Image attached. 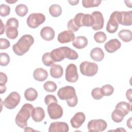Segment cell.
I'll return each instance as SVG.
<instances>
[{
  "instance_id": "ba28073f",
  "label": "cell",
  "mask_w": 132,
  "mask_h": 132,
  "mask_svg": "<svg viewBox=\"0 0 132 132\" xmlns=\"http://www.w3.org/2000/svg\"><path fill=\"white\" fill-rule=\"evenodd\" d=\"M47 112L50 118L53 120H56L62 117L63 109L57 102H53L47 106Z\"/></svg>"
},
{
  "instance_id": "8992f818",
  "label": "cell",
  "mask_w": 132,
  "mask_h": 132,
  "mask_svg": "<svg viewBox=\"0 0 132 132\" xmlns=\"http://www.w3.org/2000/svg\"><path fill=\"white\" fill-rule=\"evenodd\" d=\"M45 21V15L41 13H31L27 19V24L31 28H36Z\"/></svg>"
},
{
  "instance_id": "d6a6232c",
  "label": "cell",
  "mask_w": 132,
  "mask_h": 132,
  "mask_svg": "<svg viewBox=\"0 0 132 132\" xmlns=\"http://www.w3.org/2000/svg\"><path fill=\"white\" fill-rule=\"evenodd\" d=\"M101 0H82V5L85 8L98 7L101 3Z\"/></svg>"
},
{
  "instance_id": "6da1fadb",
  "label": "cell",
  "mask_w": 132,
  "mask_h": 132,
  "mask_svg": "<svg viewBox=\"0 0 132 132\" xmlns=\"http://www.w3.org/2000/svg\"><path fill=\"white\" fill-rule=\"evenodd\" d=\"M34 43V38L31 35H24L12 46L13 51L16 55L22 56L29 51Z\"/></svg>"
},
{
  "instance_id": "d4e9b609",
  "label": "cell",
  "mask_w": 132,
  "mask_h": 132,
  "mask_svg": "<svg viewBox=\"0 0 132 132\" xmlns=\"http://www.w3.org/2000/svg\"><path fill=\"white\" fill-rule=\"evenodd\" d=\"M131 103H128L126 102H120L118 103L116 106L115 108L119 109L121 111H122L125 116H126L130 111H131Z\"/></svg>"
},
{
  "instance_id": "d590c367",
  "label": "cell",
  "mask_w": 132,
  "mask_h": 132,
  "mask_svg": "<svg viewBox=\"0 0 132 132\" xmlns=\"http://www.w3.org/2000/svg\"><path fill=\"white\" fill-rule=\"evenodd\" d=\"M94 39L96 42L102 43L106 41L107 37L105 32L103 31H98L95 32L94 35Z\"/></svg>"
},
{
  "instance_id": "bcb514c9",
  "label": "cell",
  "mask_w": 132,
  "mask_h": 132,
  "mask_svg": "<svg viewBox=\"0 0 132 132\" xmlns=\"http://www.w3.org/2000/svg\"><path fill=\"white\" fill-rule=\"evenodd\" d=\"M131 89H129L127 90L126 92V96L127 100H128L130 103H131Z\"/></svg>"
},
{
  "instance_id": "d6986e66",
  "label": "cell",
  "mask_w": 132,
  "mask_h": 132,
  "mask_svg": "<svg viewBox=\"0 0 132 132\" xmlns=\"http://www.w3.org/2000/svg\"><path fill=\"white\" fill-rule=\"evenodd\" d=\"M55 31L50 26L43 27L40 31V36L42 38L46 41H51L55 37Z\"/></svg>"
},
{
  "instance_id": "681fc988",
  "label": "cell",
  "mask_w": 132,
  "mask_h": 132,
  "mask_svg": "<svg viewBox=\"0 0 132 132\" xmlns=\"http://www.w3.org/2000/svg\"><path fill=\"white\" fill-rule=\"evenodd\" d=\"M68 2L71 5H76L79 3V1H69Z\"/></svg>"
},
{
  "instance_id": "8d00e7d4",
  "label": "cell",
  "mask_w": 132,
  "mask_h": 132,
  "mask_svg": "<svg viewBox=\"0 0 132 132\" xmlns=\"http://www.w3.org/2000/svg\"><path fill=\"white\" fill-rule=\"evenodd\" d=\"M42 61L43 64L47 67L51 66L54 63V61L52 60L50 52L44 53L42 57Z\"/></svg>"
},
{
  "instance_id": "603a6c76",
  "label": "cell",
  "mask_w": 132,
  "mask_h": 132,
  "mask_svg": "<svg viewBox=\"0 0 132 132\" xmlns=\"http://www.w3.org/2000/svg\"><path fill=\"white\" fill-rule=\"evenodd\" d=\"M63 73V70L62 66L60 64H53L50 69V75L54 78H60Z\"/></svg>"
},
{
  "instance_id": "ee69618b",
  "label": "cell",
  "mask_w": 132,
  "mask_h": 132,
  "mask_svg": "<svg viewBox=\"0 0 132 132\" xmlns=\"http://www.w3.org/2000/svg\"><path fill=\"white\" fill-rule=\"evenodd\" d=\"M10 42L6 39H0V48L1 50H5L10 47Z\"/></svg>"
},
{
  "instance_id": "8fae6325",
  "label": "cell",
  "mask_w": 132,
  "mask_h": 132,
  "mask_svg": "<svg viewBox=\"0 0 132 132\" xmlns=\"http://www.w3.org/2000/svg\"><path fill=\"white\" fill-rule=\"evenodd\" d=\"M117 20L119 24L124 26H131L132 25V11H117Z\"/></svg>"
},
{
  "instance_id": "52a82bcc",
  "label": "cell",
  "mask_w": 132,
  "mask_h": 132,
  "mask_svg": "<svg viewBox=\"0 0 132 132\" xmlns=\"http://www.w3.org/2000/svg\"><path fill=\"white\" fill-rule=\"evenodd\" d=\"M20 100V95L17 92L13 91L11 92L4 100L3 104L6 108L12 109L19 105Z\"/></svg>"
},
{
  "instance_id": "9c48e42d",
  "label": "cell",
  "mask_w": 132,
  "mask_h": 132,
  "mask_svg": "<svg viewBox=\"0 0 132 132\" xmlns=\"http://www.w3.org/2000/svg\"><path fill=\"white\" fill-rule=\"evenodd\" d=\"M107 127V124L106 122L102 119L92 120L88 122L87 125V128L89 132L103 131L106 129Z\"/></svg>"
},
{
  "instance_id": "83f0119b",
  "label": "cell",
  "mask_w": 132,
  "mask_h": 132,
  "mask_svg": "<svg viewBox=\"0 0 132 132\" xmlns=\"http://www.w3.org/2000/svg\"><path fill=\"white\" fill-rule=\"evenodd\" d=\"M6 34L10 39H15L18 36V28L14 26L6 27Z\"/></svg>"
},
{
  "instance_id": "3957f363",
  "label": "cell",
  "mask_w": 132,
  "mask_h": 132,
  "mask_svg": "<svg viewBox=\"0 0 132 132\" xmlns=\"http://www.w3.org/2000/svg\"><path fill=\"white\" fill-rule=\"evenodd\" d=\"M34 108V106L28 103L24 104L21 109L16 114L15 119V122L16 125L25 129L27 126V121L31 116V112Z\"/></svg>"
},
{
  "instance_id": "f546056e",
  "label": "cell",
  "mask_w": 132,
  "mask_h": 132,
  "mask_svg": "<svg viewBox=\"0 0 132 132\" xmlns=\"http://www.w3.org/2000/svg\"><path fill=\"white\" fill-rule=\"evenodd\" d=\"M49 12L53 17H58L62 13V8L58 4H53L49 8Z\"/></svg>"
},
{
  "instance_id": "4fadbf2b",
  "label": "cell",
  "mask_w": 132,
  "mask_h": 132,
  "mask_svg": "<svg viewBox=\"0 0 132 132\" xmlns=\"http://www.w3.org/2000/svg\"><path fill=\"white\" fill-rule=\"evenodd\" d=\"M91 15L94 19V24L91 26L92 29L95 30L102 29L104 26V20L102 13L100 11H95L92 12Z\"/></svg>"
},
{
  "instance_id": "f35d334b",
  "label": "cell",
  "mask_w": 132,
  "mask_h": 132,
  "mask_svg": "<svg viewBox=\"0 0 132 132\" xmlns=\"http://www.w3.org/2000/svg\"><path fill=\"white\" fill-rule=\"evenodd\" d=\"M10 12V7L5 4H1L0 6V15L2 17L8 15Z\"/></svg>"
},
{
  "instance_id": "f907efd6",
  "label": "cell",
  "mask_w": 132,
  "mask_h": 132,
  "mask_svg": "<svg viewBox=\"0 0 132 132\" xmlns=\"http://www.w3.org/2000/svg\"><path fill=\"white\" fill-rule=\"evenodd\" d=\"M131 118H130L127 121V126L129 128H131Z\"/></svg>"
},
{
  "instance_id": "74e56055",
  "label": "cell",
  "mask_w": 132,
  "mask_h": 132,
  "mask_svg": "<svg viewBox=\"0 0 132 132\" xmlns=\"http://www.w3.org/2000/svg\"><path fill=\"white\" fill-rule=\"evenodd\" d=\"M10 62V57L6 53H1L0 55V65L1 66H6Z\"/></svg>"
},
{
  "instance_id": "e575fe53",
  "label": "cell",
  "mask_w": 132,
  "mask_h": 132,
  "mask_svg": "<svg viewBox=\"0 0 132 132\" xmlns=\"http://www.w3.org/2000/svg\"><path fill=\"white\" fill-rule=\"evenodd\" d=\"M44 89L50 92H54L57 89V85L54 81H47L43 85Z\"/></svg>"
},
{
  "instance_id": "60d3db41",
  "label": "cell",
  "mask_w": 132,
  "mask_h": 132,
  "mask_svg": "<svg viewBox=\"0 0 132 132\" xmlns=\"http://www.w3.org/2000/svg\"><path fill=\"white\" fill-rule=\"evenodd\" d=\"M15 26L17 28L19 27V21L14 18H11L7 20L6 24V27Z\"/></svg>"
},
{
  "instance_id": "4dcf8cb0",
  "label": "cell",
  "mask_w": 132,
  "mask_h": 132,
  "mask_svg": "<svg viewBox=\"0 0 132 132\" xmlns=\"http://www.w3.org/2000/svg\"><path fill=\"white\" fill-rule=\"evenodd\" d=\"M63 47L65 54V58L70 60H76L78 58V54L75 51L67 46H63Z\"/></svg>"
},
{
  "instance_id": "7dc6e473",
  "label": "cell",
  "mask_w": 132,
  "mask_h": 132,
  "mask_svg": "<svg viewBox=\"0 0 132 132\" xmlns=\"http://www.w3.org/2000/svg\"><path fill=\"white\" fill-rule=\"evenodd\" d=\"M6 90V87L5 85H0V93L2 94L5 92Z\"/></svg>"
},
{
  "instance_id": "5bb4252c",
  "label": "cell",
  "mask_w": 132,
  "mask_h": 132,
  "mask_svg": "<svg viewBox=\"0 0 132 132\" xmlns=\"http://www.w3.org/2000/svg\"><path fill=\"white\" fill-rule=\"evenodd\" d=\"M69 128L67 123L63 122H54L51 123L49 132H68Z\"/></svg>"
},
{
  "instance_id": "c3c4849f",
  "label": "cell",
  "mask_w": 132,
  "mask_h": 132,
  "mask_svg": "<svg viewBox=\"0 0 132 132\" xmlns=\"http://www.w3.org/2000/svg\"><path fill=\"white\" fill-rule=\"evenodd\" d=\"M0 21H1V30H0V31H1L0 35H2V34L4 33V32L5 31V26H4V24H3V22H2V21L1 19L0 20Z\"/></svg>"
},
{
  "instance_id": "ab89813d",
  "label": "cell",
  "mask_w": 132,
  "mask_h": 132,
  "mask_svg": "<svg viewBox=\"0 0 132 132\" xmlns=\"http://www.w3.org/2000/svg\"><path fill=\"white\" fill-rule=\"evenodd\" d=\"M91 95L92 97L96 100H101L103 97V95L101 92V88L98 87L95 88L92 90Z\"/></svg>"
},
{
  "instance_id": "277c9868",
  "label": "cell",
  "mask_w": 132,
  "mask_h": 132,
  "mask_svg": "<svg viewBox=\"0 0 132 132\" xmlns=\"http://www.w3.org/2000/svg\"><path fill=\"white\" fill-rule=\"evenodd\" d=\"M73 19L75 25L79 28L82 26H92L94 24L93 17L90 14L78 13Z\"/></svg>"
},
{
  "instance_id": "b9f144b4",
  "label": "cell",
  "mask_w": 132,
  "mask_h": 132,
  "mask_svg": "<svg viewBox=\"0 0 132 132\" xmlns=\"http://www.w3.org/2000/svg\"><path fill=\"white\" fill-rule=\"evenodd\" d=\"M67 27L69 29V30L72 31V32H75L78 30L79 29V27H78L75 24L73 19H71L69 22H68L67 24Z\"/></svg>"
},
{
  "instance_id": "2e32d148",
  "label": "cell",
  "mask_w": 132,
  "mask_h": 132,
  "mask_svg": "<svg viewBox=\"0 0 132 132\" xmlns=\"http://www.w3.org/2000/svg\"><path fill=\"white\" fill-rule=\"evenodd\" d=\"M75 39V35L71 30H64L60 32L57 37V40L61 43H67L73 41Z\"/></svg>"
},
{
  "instance_id": "ac0fdd59",
  "label": "cell",
  "mask_w": 132,
  "mask_h": 132,
  "mask_svg": "<svg viewBox=\"0 0 132 132\" xmlns=\"http://www.w3.org/2000/svg\"><path fill=\"white\" fill-rule=\"evenodd\" d=\"M121 46V43L117 39H112L107 42L104 45L105 50L109 53H112L119 50Z\"/></svg>"
},
{
  "instance_id": "4316f807",
  "label": "cell",
  "mask_w": 132,
  "mask_h": 132,
  "mask_svg": "<svg viewBox=\"0 0 132 132\" xmlns=\"http://www.w3.org/2000/svg\"><path fill=\"white\" fill-rule=\"evenodd\" d=\"M118 35L124 42H129L132 39V33L129 29H122L118 32Z\"/></svg>"
},
{
  "instance_id": "7402d4cb",
  "label": "cell",
  "mask_w": 132,
  "mask_h": 132,
  "mask_svg": "<svg viewBox=\"0 0 132 132\" xmlns=\"http://www.w3.org/2000/svg\"><path fill=\"white\" fill-rule=\"evenodd\" d=\"M72 45L77 49L84 48L88 45V39L84 36H77L72 41Z\"/></svg>"
},
{
  "instance_id": "44dd1931",
  "label": "cell",
  "mask_w": 132,
  "mask_h": 132,
  "mask_svg": "<svg viewBox=\"0 0 132 132\" xmlns=\"http://www.w3.org/2000/svg\"><path fill=\"white\" fill-rule=\"evenodd\" d=\"M33 77L36 80L38 81H43L47 79L48 77V73L46 70L43 68H37L34 71Z\"/></svg>"
},
{
  "instance_id": "9a60e30c",
  "label": "cell",
  "mask_w": 132,
  "mask_h": 132,
  "mask_svg": "<svg viewBox=\"0 0 132 132\" xmlns=\"http://www.w3.org/2000/svg\"><path fill=\"white\" fill-rule=\"evenodd\" d=\"M85 119V114L83 112H78L74 114L70 120L71 126L74 128H78L84 123Z\"/></svg>"
},
{
  "instance_id": "836d02e7",
  "label": "cell",
  "mask_w": 132,
  "mask_h": 132,
  "mask_svg": "<svg viewBox=\"0 0 132 132\" xmlns=\"http://www.w3.org/2000/svg\"><path fill=\"white\" fill-rule=\"evenodd\" d=\"M101 90L103 96H110L113 93L114 88L111 85L107 84L103 86L101 88Z\"/></svg>"
},
{
  "instance_id": "7a4b0ae2",
  "label": "cell",
  "mask_w": 132,
  "mask_h": 132,
  "mask_svg": "<svg viewBox=\"0 0 132 132\" xmlns=\"http://www.w3.org/2000/svg\"><path fill=\"white\" fill-rule=\"evenodd\" d=\"M57 95L61 100H66L68 105L70 107H75L78 103V98L75 88L70 86H67L59 89Z\"/></svg>"
},
{
  "instance_id": "1f68e13d",
  "label": "cell",
  "mask_w": 132,
  "mask_h": 132,
  "mask_svg": "<svg viewBox=\"0 0 132 132\" xmlns=\"http://www.w3.org/2000/svg\"><path fill=\"white\" fill-rule=\"evenodd\" d=\"M28 9L27 7L24 4H19L15 7V11L16 14L21 17H23L25 16L27 12Z\"/></svg>"
},
{
  "instance_id": "f1b7e54d",
  "label": "cell",
  "mask_w": 132,
  "mask_h": 132,
  "mask_svg": "<svg viewBox=\"0 0 132 132\" xmlns=\"http://www.w3.org/2000/svg\"><path fill=\"white\" fill-rule=\"evenodd\" d=\"M125 115L120 110L115 108L111 113V119L116 123L121 122Z\"/></svg>"
},
{
  "instance_id": "e0dca14e",
  "label": "cell",
  "mask_w": 132,
  "mask_h": 132,
  "mask_svg": "<svg viewBox=\"0 0 132 132\" xmlns=\"http://www.w3.org/2000/svg\"><path fill=\"white\" fill-rule=\"evenodd\" d=\"M52 60L55 62H60L65 58V54L63 46L53 50L50 53Z\"/></svg>"
},
{
  "instance_id": "7bdbcfd3",
  "label": "cell",
  "mask_w": 132,
  "mask_h": 132,
  "mask_svg": "<svg viewBox=\"0 0 132 132\" xmlns=\"http://www.w3.org/2000/svg\"><path fill=\"white\" fill-rule=\"evenodd\" d=\"M44 102L45 104L48 106L52 103L53 102H57V100L55 96L52 94H48L44 98Z\"/></svg>"
},
{
  "instance_id": "484cf974",
  "label": "cell",
  "mask_w": 132,
  "mask_h": 132,
  "mask_svg": "<svg viewBox=\"0 0 132 132\" xmlns=\"http://www.w3.org/2000/svg\"><path fill=\"white\" fill-rule=\"evenodd\" d=\"M24 96L27 101H34L38 97V92L34 88H29L25 91Z\"/></svg>"
},
{
  "instance_id": "816d5d0a",
  "label": "cell",
  "mask_w": 132,
  "mask_h": 132,
  "mask_svg": "<svg viewBox=\"0 0 132 132\" xmlns=\"http://www.w3.org/2000/svg\"><path fill=\"white\" fill-rule=\"evenodd\" d=\"M18 1L16 0V1H6V2H7V3H9V4H13V3H15V2H16Z\"/></svg>"
},
{
  "instance_id": "7c38bea8",
  "label": "cell",
  "mask_w": 132,
  "mask_h": 132,
  "mask_svg": "<svg viewBox=\"0 0 132 132\" xmlns=\"http://www.w3.org/2000/svg\"><path fill=\"white\" fill-rule=\"evenodd\" d=\"M117 11L113 12L110 16V18L106 25V30L110 34L114 33L117 31L119 27V23L117 20Z\"/></svg>"
},
{
  "instance_id": "f6af8a7d",
  "label": "cell",
  "mask_w": 132,
  "mask_h": 132,
  "mask_svg": "<svg viewBox=\"0 0 132 132\" xmlns=\"http://www.w3.org/2000/svg\"><path fill=\"white\" fill-rule=\"evenodd\" d=\"M7 82V76L3 72H0V85H5Z\"/></svg>"
},
{
  "instance_id": "5b68a950",
  "label": "cell",
  "mask_w": 132,
  "mask_h": 132,
  "mask_svg": "<svg viewBox=\"0 0 132 132\" xmlns=\"http://www.w3.org/2000/svg\"><path fill=\"white\" fill-rule=\"evenodd\" d=\"M80 73L86 76H93L98 71V65L94 62L84 61L79 66Z\"/></svg>"
},
{
  "instance_id": "30bf717a",
  "label": "cell",
  "mask_w": 132,
  "mask_h": 132,
  "mask_svg": "<svg viewBox=\"0 0 132 132\" xmlns=\"http://www.w3.org/2000/svg\"><path fill=\"white\" fill-rule=\"evenodd\" d=\"M65 79L69 82L74 83L78 79L77 67L73 63L69 64L65 69Z\"/></svg>"
},
{
  "instance_id": "cb8c5ba5",
  "label": "cell",
  "mask_w": 132,
  "mask_h": 132,
  "mask_svg": "<svg viewBox=\"0 0 132 132\" xmlns=\"http://www.w3.org/2000/svg\"><path fill=\"white\" fill-rule=\"evenodd\" d=\"M104 53L100 47L93 48L90 52L91 58L95 61H101L104 58Z\"/></svg>"
},
{
  "instance_id": "ffe728a7",
  "label": "cell",
  "mask_w": 132,
  "mask_h": 132,
  "mask_svg": "<svg viewBox=\"0 0 132 132\" xmlns=\"http://www.w3.org/2000/svg\"><path fill=\"white\" fill-rule=\"evenodd\" d=\"M31 116L34 121L40 122L42 121L45 117L44 110L40 107L34 108L31 112Z\"/></svg>"
}]
</instances>
